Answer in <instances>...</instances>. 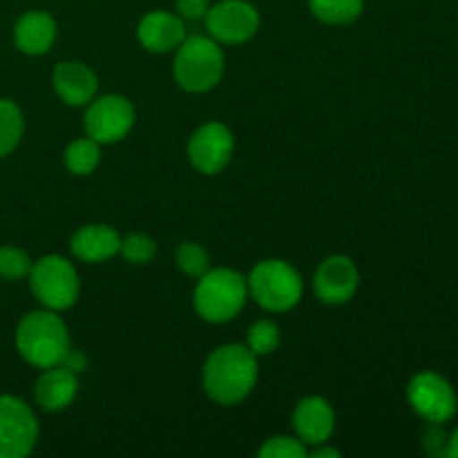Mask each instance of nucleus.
Instances as JSON below:
<instances>
[{
	"instance_id": "f257e3e1",
	"label": "nucleus",
	"mask_w": 458,
	"mask_h": 458,
	"mask_svg": "<svg viewBox=\"0 0 458 458\" xmlns=\"http://www.w3.org/2000/svg\"><path fill=\"white\" fill-rule=\"evenodd\" d=\"M258 383V356L244 344L215 349L204 365V389L219 405H237Z\"/></svg>"
},
{
	"instance_id": "412c9836",
	"label": "nucleus",
	"mask_w": 458,
	"mask_h": 458,
	"mask_svg": "<svg viewBox=\"0 0 458 458\" xmlns=\"http://www.w3.org/2000/svg\"><path fill=\"white\" fill-rule=\"evenodd\" d=\"M22 130H25V121H22L21 107L13 101L0 98V159L21 143Z\"/></svg>"
},
{
	"instance_id": "4be33fe9",
	"label": "nucleus",
	"mask_w": 458,
	"mask_h": 458,
	"mask_svg": "<svg viewBox=\"0 0 458 458\" xmlns=\"http://www.w3.org/2000/svg\"><path fill=\"white\" fill-rule=\"evenodd\" d=\"M280 344V327L271 320H258L249 329V349L255 356H268Z\"/></svg>"
},
{
	"instance_id": "f8f14e48",
	"label": "nucleus",
	"mask_w": 458,
	"mask_h": 458,
	"mask_svg": "<svg viewBox=\"0 0 458 458\" xmlns=\"http://www.w3.org/2000/svg\"><path fill=\"white\" fill-rule=\"evenodd\" d=\"M358 268L347 255H334L320 264L313 277V289L325 304H344L358 291Z\"/></svg>"
},
{
	"instance_id": "4468645a",
	"label": "nucleus",
	"mask_w": 458,
	"mask_h": 458,
	"mask_svg": "<svg viewBox=\"0 0 458 458\" xmlns=\"http://www.w3.org/2000/svg\"><path fill=\"white\" fill-rule=\"evenodd\" d=\"M52 83L56 94L67 106H88L98 89V79L85 63L63 61L54 67Z\"/></svg>"
},
{
	"instance_id": "7c9ffc66",
	"label": "nucleus",
	"mask_w": 458,
	"mask_h": 458,
	"mask_svg": "<svg viewBox=\"0 0 458 458\" xmlns=\"http://www.w3.org/2000/svg\"><path fill=\"white\" fill-rule=\"evenodd\" d=\"M313 458H338L340 456V450H335V447H320L318 445V450L311 454Z\"/></svg>"
},
{
	"instance_id": "a878e982",
	"label": "nucleus",
	"mask_w": 458,
	"mask_h": 458,
	"mask_svg": "<svg viewBox=\"0 0 458 458\" xmlns=\"http://www.w3.org/2000/svg\"><path fill=\"white\" fill-rule=\"evenodd\" d=\"M258 454L262 458H304L309 452L298 437H273L259 447Z\"/></svg>"
},
{
	"instance_id": "1a4fd4ad",
	"label": "nucleus",
	"mask_w": 458,
	"mask_h": 458,
	"mask_svg": "<svg viewBox=\"0 0 458 458\" xmlns=\"http://www.w3.org/2000/svg\"><path fill=\"white\" fill-rule=\"evenodd\" d=\"M206 27L217 43L240 45L253 38L259 27V13L246 0H222L206 12Z\"/></svg>"
},
{
	"instance_id": "c756f323",
	"label": "nucleus",
	"mask_w": 458,
	"mask_h": 458,
	"mask_svg": "<svg viewBox=\"0 0 458 458\" xmlns=\"http://www.w3.org/2000/svg\"><path fill=\"white\" fill-rule=\"evenodd\" d=\"M445 456L450 458H458V428L452 432V437H447V450Z\"/></svg>"
},
{
	"instance_id": "393cba45",
	"label": "nucleus",
	"mask_w": 458,
	"mask_h": 458,
	"mask_svg": "<svg viewBox=\"0 0 458 458\" xmlns=\"http://www.w3.org/2000/svg\"><path fill=\"white\" fill-rule=\"evenodd\" d=\"M119 253L123 255L130 264H148L157 255V244L150 235L132 233V235L121 240Z\"/></svg>"
},
{
	"instance_id": "c85d7f7f",
	"label": "nucleus",
	"mask_w": 458,
	"mask_h": 458,
	"mask_svg": "<svg viewBox=\"0 0 458 458\" xmlns=\"http://www.w3.org/2000/svg\"><path fill=\"white\" fill-rule=\"evenodd\" d=\"M61 365L67 367L70 371H74V374H79V371H83L85 367H88V358H85L81 352H74V349H70V352H67V356L63 358Z\"/></svg>"
},
{
	"instance_id": "aec40b11",
	"label": "nucleus",
	"mask_w": 458,
	"mask_h": 458,
	"mask_svg": "<svg viewBox=\"0 0 458 458\" xmlns=\"http://www.w3.org/2000/svg\"><path fill=\"white\" fill-rule=\"evenodd\" d=\"M365 0H309L311 13L327 25H347L362 13Z\"/></svg>"
},
{
	"instance_id": "2eb2a0df",
	"label": "nucleus",
	"mask_w": 458,
	"mask_h": 458,
	"mask_svg": "<svg viewBox=\"0 0 458 458\" xmlns=\"http://www.w3.org/2000/svg\"><path fill=\"white\" fill-rule=\"evenodd\" d=\"M139 43L155 54H165L177 49L186 38V27L182 18L168 12H150L141 18L137 27Z\"/></svg>"
},
{
	"instance_id": "6e6552de",
	"label": "nucleus",
	"mask_w": 458,
	"mask_h": 458,
	"mask_svg": "<svg viewBox=\"0 0 458 458\" xmlns=\"http://www.w3.org/2000/svg\"><path fill=\"white\" fill-rule=\"evenodd\" d=\"M85 132L89 139L98 143H116L134 125V107L121 94H106V97L92 98L85 112Z\"/></svg>"
},
{
	"instance_id": "0eeeda50",
	"label": "nucleus",
	"mask_w": 458,
	"mask_h": 458,
	"mask_svg": "<svg viewBox=\"0 0 458 458\" xmlns=\"http://www.w3.org/2000/svg\"><path fill=\"white\" fill-rule=\"evenodd\" d=\"M38 441V423L25 401L0 396V458H22Z\"/></svg>"
},
{
	"instance_id": "6ab92c4d",
	"label": "nucleus",
	"mask_w": 458,
	"mask_h": 458,
	"mask_svg": "<svg viewBox=\"0 0 458 458\" xmlns=\"http://www.w3.org/2000/svg\"><path fill=\"white\" fill-rule=\"evenodd\" d=\"M63 161H65V168L72 174H79V177L94 173L98 161H101V143L89 137L76 139L65 148Z\"/></svg>"
},
{
	"instance_id": "423d86ee",
	"label": "nucleus",
	"mask_w": 458,
	"mask_h": 458,
	"mask_svg": "<svg viewBox=\"0 0 458 458\" xmlns=\"http://www.w3.org/2000/svg\"><path fill=\"white\" fill-rule=\"evenodd\" d=\"M31 293L45 309L63 311L79 300V273L61 255H45L31 264L30 271Z\"/></svg>"
},
{
	"instance_id": "bb28decb",
	"label": "nucleus",
	"mask_w": 458,
	"mask_h": 458,
	"mask_svg": "<svg viewBox=\"0 0 458 458\" xmlns=\"http://www.w3.org/2000/svg\"><path fill=\"white\" fill-rule=\"evenodd\" d=\"M423 447L429 456H445L447 450V434L443 423H429L423 434Z\"/></svg>"
},
{
	"instance_id": "dca6fc26",
	"label": "nucleus",
	"mask_w": 458,
	"mask_h": 458,
	"mask_svg": "<svg viewBox=\"0 0 458 458\" xmlns=\"http://www.w3.org/2000/svg\"><path fill=\"white\" fill-rule=\"evenodd\" d=\"M119 249V233L112 226H106V224H89V226L79 228L72 237V253L89 264H98L114 258Z\"/></svg>"
},
{
	"instance_id": "9d476101",
	"label": "nucleus",
	"mask_w": 458,
	"mask_h": 458,
	"mask_svg": "<svg viewBox=\"0 0 458 458\" xmlns=\"http://www.w3.org/2000/svg\"><path fill=\"white\" fill-rule=\"evenodd\" d=\"M407 398L416 414L428 423H445L456 414L458 401L454 387L434 371L416 374L407 387Z\"/></svg>"
},
{
	"instance_id": "f03ea898",
	"label": "nucleus",
	"mask_w": 458,
	"mask_h": 458,
	"mask_svg": "<svg viewBox=\"0 0 458 458\" xmlns=\"http://www.w3.org/2000/svg\"><path fill=\"white\" fill-rule=\"evenodd\" d=\"M18 353L30 365L38 369L61 365L63 358L72 349L70 331L56 311H31L21 320L16 329Z\"/></svg>"
},
{
	"instance_id": "9b49d317",
	"label": "nucleus",
	"mask_w": 458,
	"mask_h": 458,
	"mask_svg": "<svg viewBox=\"0 0 458 458\" xmlns=\"http://www.w3.org/2000/svg\"><path fill=\"white\" fill-rule=\"evenodd\" d=\"M235 150L233 132L219 121H210L197 128L188 141V159L199 173L217 174L231 161Z\"/></svg>"
},
{
	"instance_id": "5701e85b",
	"label": "nucleus",
	"mask_w": 458,
	"mask_h": 458,
	"mask_svg": "<svg viewBox=\"0 0 458 458\" xmlns=\"http://www.w3.org/2000/svg\"><path fill=\"white\" fill-rule=\"evenodd\" d=\"M31 259L18 246H3L0 249V277L3 280H22L30 276Z\"/></svg>"
},
{
	"instance_id": "7ed1b4c3",
	"label": "nucleus",
	"mask_w": 458,
	"mask_h": 458,
	"mask_svg": "<svg viewBox=\"0 0 458 458\" xmlns=\"http://www.w3.org/2000/svg\"><path fill=\"white\" fill-rule=\"evenodd\" d=\"M249 295V284L233 268H208L195 289V309L206 322L222 325L240 316Z\"/></svg>"
},
{
	"instance_id": "cd10ccee",
	"label": "nucleus",
	"mask_w": 458,
	"mask_h": 458,
	"mask_svg": "<svg viewBox=\"0 0 458 458\" xmlns=\"http://www.w3.org/2000/svg\"><path fill=\"white\" fill-rule=\"evenodd\" d=\"M208 7V0H177V12L182 13L186 21H199V18H204Z\"/></svg>"
},
{
	"instance_id": "20e7f679",
	"label": "nucleus",
	"mask_w": 458,
	"mask_h": 458,
	"mask_svg": "<svg viewBox=\"0 0 458 458\" xmlns=\"http://www.w3.org/2000/svg\"><path fill=\"white\" fill-rule=\"evenodd\" d=\"M174 79L186 92H208L224 76V52L215 38L186 36L174 56Z\"/></svg>"
},
{
	"instance_id": "f3484780",
	"label": "nucleus",
	"mask_w": 458,
	"mask_h": 458,
	"mask_svg": "<svg viewBox=\"0 0 458 458\" xmlns=\"http://www.w3.org/2000/svg\"><path fill=\"white\" fill-rule=\"evenodd\" d=\"M76 392H79V378H76L74 371L63 365L45 369V374L40 376L34 387L36 403L47 411H61L70 407Z\"/></svg>"
},
{
	"instance_id": "b1692460",
	"label": "nucleus",
	"mask_w": 458,
	"mask_h": 458,
	"mask_svg": "<svg viewBox=\"0 0 458 458\" xmlns=\"http://www.w3.org/2000/svg\"><path fill=\"white\" fill-rule=\"evenodd\" d=\"M177 264L186 276L201 277L210 268V258L195 242H183L177 249Z\"/></svg>"
},
{
	"instance_id": "ddd939ff",
	"label": "nucleus",
	"mask_w": 458,
	"mask_h": 458,
	"mask_svg": "<svg viewBox=\"0 0 458 458\" xmlns=\"http://www.w3.org/2000/svg\"><path fill=\"white\" fill-rule=\"evenodd\" d=\"M293 429L304 445H322L335 429L334 410L320 396L304 398L293 411Z\"/></svg>"
},
{
	"instance_id": "a211bd4d",
	"label": "nucleus",
	"mask_w": 458,
	"mask_h": 458,
	"mask_svg": "<svg viewBox=\"0 0 458 458\" xmlns=\"http://www.w3.org/2000/svg\"><path fill=\"white\" fill-rule=\"evenodd\" d=\"M13 40L22 54L40 56V54L49 52V47L56 40V22L45 12L22 13L16 22V30H13Z\"/></svg>"
},
{
	"instance_id": "39448f33",
	"label": "nucleus",
	"mask_w": 458,
	"mask_h": 458,
	"mask_svg": "<svg viewBox=\"0 0 458 458\" xmlns=\"http://www.w3.org/2000/svg\"><path fill=\"white\" fill-rule=\"evenodd\" d=\"M249 293L262 309L282 313L293 309L302 298V277L282 259H264L250 271Z\"/></svg>"
}]
</instances>
